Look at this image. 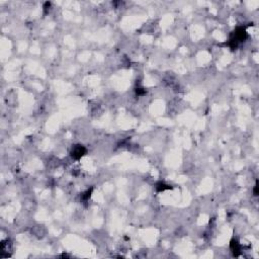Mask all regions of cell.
<instances>
[{
  "instance_id": "cell-7",
  "label": "cell",
  "mask_w": 259,
  "mask_h": 259,
  "mask_svg": "<svg viewBox=\"0 0 259 259\" xmlns=\"http://www.w3.org/2000/svg\"><path fill=\"white\" fill-rule=\"evenodd\" d=\"M253 193L255 196L258 195V181H256V183H255V186H254V188H253Z\"/></svg>"
},
{
  "instance_id": "cell-8",
  "label": "cell",
  "mask_w": 259,
  "mask_h": 259,
  "mask_svg": "<svg viewBox=\"0 0 259 259\" xmlns=\"http://www.w3.org/2000/svg\"><path fill=\"white\" fill-rule=\"evenodd\" d=\"M50 5H51V3H50V2H46V3H45V5H44V9H45V12H46V11L48 10V8H50Z\"/></svg>"
},
{
  "instance_id": "cell-5",
  "label": "cell",
  "mask_w": 259,
  "mask_h": 259,
  "mask_svg": "<svg viewBox=\"0 0 259 259\" xmlns=\"http://www.w3.org/2000/svg\"><path fill=\"white\" fill-rule=\"evenodd\" d=\"M92 190H93V187H91L90 189H87V190L85 191V192H83L81 194V196H80V198H81L83 202H87V200L90 198L91 196V193H92Z\"/></svg>"
},
{
  "instance_id": "cell-3",
  "label": "cell",
  "mask_w": 259,
  "mask_h": 259,
  "mask_svg": "<svg viewBox=\"0 0 259 259\" xmlns=\"http://www.w3.org/2000/svg\"><path fill=\"white\" fill-rule=\"evenodd\" d=\"M230 248H231V250L233 251V254L234 256H239L240 255V250H241V246L240 244H239V242L236 239H232L231 242H230Z\"/></svg>"
},
{
  "instance_id": "cell-4",
  "label": "cell",
  "mask_w": 259,
  "mask_h": 259,
  "mask_svg": "<svg viewBox=\"0 0 259 259\" xmlns=\"http://www.w3.org/2000/svg\"><path fill=\"white\" fill-rule=\"evenodd\" d=\"M155 187H156V190H157L158 192H162V191L166 190V189H172V186L164 183V182H158Z\"/></svg>"
},
{
  "instance_id": "cell-2",
  "label": "cell",
  "mask_w": 259,
  "mask_h": 259,
  "mask_svg": "<svg viewBox=\"0 0 259 259\" xmlns=\"http://www.w3.org/2000/svg\"><path fill=\"white\" fill-rule=\"evenodd\" d=\"M87 153V150L82 145H75L71 151V157L75 160H79Z\"/></svg>"
},
{
  "instance_id": "cell-1",
  "label": "cell",
  "mask_w": 259,
  "mask_h": 259,
  "mask_svg": "<svg viewBox=\"0 0 259 259\" xmlns=\"http://www.w3.org/2000/svg\"><path fill=\"white\" fill-rule=\"evenodd\" d=\"M248 38V35H247V32L245 30V28H237L235 30V32L232 33V37L230 39V41L228 42V46L234 50L238 47V44L240 42H244L245 40Z\"/></svg>"
},
{
  "instance_id": "cell-6",
  "label": "cell",
  "mask_w": 259,
  "mask_h": 259,
  "mask_svg": "<svg viewBox=\"0 0 259 259\" xmlns=\"http://www.w3.org/2000/svg\"><path fill=\"white\" fill-rule=\"evenodd\" d=\"M136 93H137L138 96H141V95H144L145 93H146V90H145L144 88H142V87H138V88L136 89Z\"/></svg>"
}]
</instances>
